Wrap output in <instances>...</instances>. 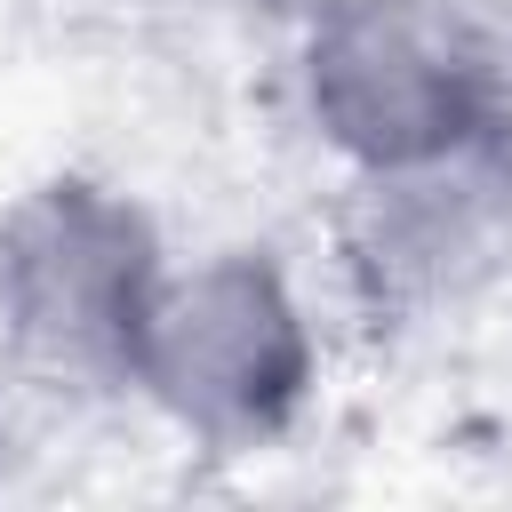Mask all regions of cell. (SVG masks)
<instances>
[{
	"label": "cell",
	"instance_id": "cell-4",
	"mask_svg": "<svg viewBox=\"0 0 512 512\" xmlns=\"http://www.w3.org/2000/svg\"><path fill=\"white\" fill-rule=\"evenodd\" d=\"M344 264L360 296L400 320L480 296L512 264V112L408 160L352 168Z\"/></svg>",
	"mask_w": 512,
	"mask_h": 512
},
{
	"label": "cell",
	"instance_id": "cell-2",
	"mask_svg": "<svg viewBox=\"0 0 512 512\" xmlns=\"http://www.w3.org/2000/svg\"><path fill=\"white\" fill-rule=\"evenodd\" d=\"M160 272V232L128 192L48 176L0 216V336L56 392H128Z\"/></svg>",
	"mask_w": 512,
	"mask_h": 512
},
{
	"label": "cell",
	"instance_id": "cell-1",
	"mask_svg": "<svg viewBox=\"0 0 512 512\" xmlns=\"http://www.w3.org/2000/svg\"><path fill=\"white\" fill-rule=\"evenodd\" d=\"M128 392L216 456L280 440L312 400V320L288 272L264 248H216L184 272L168 264L128 360Z\"/></svg>",
	"mask_w": 512,
	"mask_h": 512
},
{
	"label": "cell",
	"instance_id": "cell-5",
	"mask_svg": "<svg viewBox=\"0 0 512 512\" xmlns=\"http://www.w3.org/2000/svg\"><path fill=\"white\" fill-rule=\"evenodd\" d=\"M120 8H168V0H120Z\"/></svg>",
	"mask_w": 512,
	"mask_h": 512
},
{
	"label": "cell",
	"instance_id": "cell-3",
	"mask_svg": "<svg viewBox=\"0 0 512 512\" xmlns=\"http://www.w3.org/2000/svg\"><path fill=\"white\" fill-rule=\"evenodd\" d=\"M496 56L440 0H320L296 88L312 136L344 168L408 160L504 112Z\"/></svg>",
	"mask_w": 512,
	"mask_h": 512
}]
</instances>
